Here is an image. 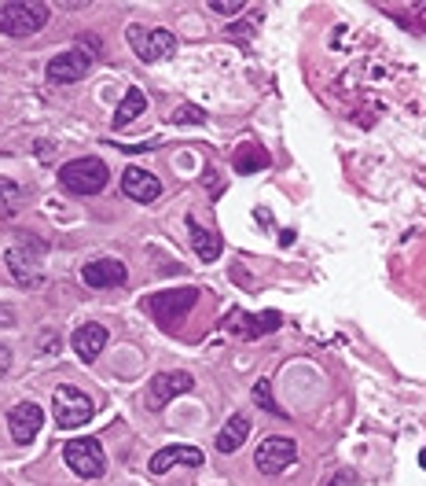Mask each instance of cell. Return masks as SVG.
I'll return each instance as SVG.
<instances>
[{
  "instance_id": "6da1fadb",
  "label": "cell",
  "mask_w": 426,
  "mask_h": 486,
  "mask_svg": "<svg viewBox=\"0 0 426 486\" xmlns=\"http://www.w3.org/2000/svg\"><path fill=\"white\" fill-rule=\"evenodd\" d=\"M107 177H111L107 173V162H100V159H74V162L59 166V185L67 192H74V196H96V192H104Z\"/></svg>"
},
{
  "instance_id": "7a4b0ae2",
  "label": "cell",
  "mask_w": 426,
  "mask_h": 486,
  "mask_svg": "<svg viewBox=\"0 0 426 486\" xmlns=\"http://www.w3.org/2000/svg\"><path fill=\"white\" fill-rule=\"evenodd\" d=\"M49 23V5H30V0H12L0 5V33L8 37H30Z\"/></svg>"
},
{
  "instance_id": "3957f363",
  "label": "cell",
  "mask_w": 426,
  "mask_h": 486,
  "mask_svg": "<svg viewBox=\"0 0 426 486\" xmlns=\"http://www.w3.org/2000/svg\"><path fill=\"white\" fill-rule=\"evenodd\" d=\"M125 37H129V44H132V52H136L140 63H162V60H169L177 52V37L169 30H148V26L132 23L125 30Z\"/></svg>"
},
{
  "instance_id": "277c9868",
  "label": "cell",
  "mask_w": 426,
  "mask_h": 486,
  "mask_svg": "<svg viewBox=\"0 0 426 486\" xmlns=\"http://www.w3.org/2000/svg\"><path fill=\"white\" fill-rule=\"evenodd\" d=\"M52 413L59 427H85L96 413V402L81 390V387H59L52 398Z\"/></svg>"
},
{
  "instance_id": "5b68a950",
  "label": "cell",
  "mask_w": 426,
  "mask_h": 486,
  "mask_svg": "<svg viewBox=\"0 0 426 486\" xmlns=\"http://www.w3.org/2000/svg\"><path fill=\"white\" fill-rule=\"evenodd\" d=\"M63 457H67L70 472L81 479H100L107 472V457L96 438H70L63 446Z\"/></svg>"
},
{
  "instance_id": "8992f818",
  "label": "cell",
  "mask_w": 426,
  "mask_h": 486,
  "mask_svg": "<svg viewBox=\"0 0 426 486\" xmlns=\"http://www.w3.org/2000/svg\"><path fill=\"white\" fill-rule=\"evenodd\" d=\"M41 258H44V243H37V240H23V243H15L8 251V270L23 288H41L44 284Z\"/></svg>"
},
{
  "instance_id": "52a82bcc",
  "label": "cell",
  "mask_w": 426,
  "mask_h": 486,
  "mask_svg": "<svg viewBox=\"0 0 426 486\" xmlns=\"http://www.w3.org/2000/svg\"><path fill=\"white\" fill-rule=\"evenodd\" d=\"M283 325V317L276 309H265V314H243V309H231V314L221 321L224 332H231L235 339H261L268 332H276Z\"/></svg>"
},
{
  "instance_id": "ba28073f",
  "label": "cell",
  "mask_w": 426,
  "mask_h": 486,
  "mask_svg": "<svg viewBox=\"0 0 426 486\" xmlns=\"http://www.w3.org/2000/svg\"><path fill=\"white\" fill-rule=\"evenodd\" d=\"M195 298H199L195 288H173V291L151 295V298H148V309H151V317H155L159 325H173V321H180L187 309L195 306Z\"/></svg>"
},
{
  "instance_id": "9c48e42d",
  "label": "cell",
  "mask_w": 426,
  "mask_h": 486,
  "mask_svg": "<svg viewBox=\"0 0 426 486\" xmlns=\"http://www.w3.org/2000/svg\"><path fill=\"white\" fill-rule=\"evenodd\" d=\"M295 457H298V446H295V442H291V438H283V435H272V438H265L261 446H258L254 464H258L261 475H279V472H287V468L295 464Z\"/></svg>"
},
{
  "instance_id": "30bf717a",
  "label": "cell",
  "mask_w": 426,
  "mask_h": 486,
  "mask_svg": "<svg viewBox=\"0 0 426 486\" xmlns=\"http://www.w3.org/2000/svg\"><path fill=\"white\" fill-rule=\"evenodd\" d=\"M195 387V380L187 376V372H159L151 383H148V409H166L173 398H180V394H187Z\"/></svg>"
},
{
  "instance_id": "8fae6325",
  "label": "cell",
  "mask_w": 426,
  "mask_h": 486,
  "mask_svg": "<svg viewBox=\"0 0 426 486\" xmlns=\"http://www.w3.org/2000/svg\"><path fill=\"white\" fill-rule=\"evenodd\" d=\"M92 60L81 52V49H70V52H59L49 60V67H44V74H49L52 85H70V81H81L88 74Z\"/></svg>"
},
{
  "instance_id": "7c38bea8",
  "label": "cell",
  "mask_w": 426,
  "mask_h": 486,
  "mask_svg": "<svg viewBox=\"0 0 426 486\" xmlns=\"http://www.w3.org/2000/svg\"><path fill=\"white\" fill-rule=\"evenodd\" d=\"M81 280H85L88 288H96V291H107V288L125 284L129 273H125V265H122L118 258H96V261H85Z\"/></svg>"
},
{
  "instance_id": "4fadbf2b",
  "label": "cell",
  "mask_w": 426,
  "mask_h": 486,
  "mask_svg": "<svg viewBox=\"0 0 426 486\" xmlns=\"http://www.w3.org/2000/svg\"><path fill=\"white\" fill-rule=\"evenodd\" d=\"M122 192L132 199V203H155L162 196V181L155 173L140 170V166H125L122 173Z\"/></svg>"
},
{
  "instance_id": "5bb4252c",
  "label": "cell",
  "mask_w": 426,
  "mask_h": 486,
  "mask_svg": "<svg viewBox=\"0 0 426 486\" xmlns=\"http://www.w3.org/2000/svg\"><path fill=\"white\" fill-rule=\"evenodd\" d=\"M41 424H44V413H41L37 402H19L8 413V427H12V438L19 442V446H30L41 431Z\"/></svg>"
},
{
  "instance_id": "9a60e30c",
  "label": "cell",
  "mask_w": 426,
  "mask_h": 486,
  "mask_svg": "<svg viewBox=\"0 0 426 486\" xmlns=\"http://www.w3.org/2000/svg\"><path fill=\"white\" fill-rule=\"evenodd\" d=\"M107 328L104 325H96V321H92V325H81L74 335H70V346H74V353H77V358L81 362H96L100 358V353H104V346H107Z\"/></svg>"
},
{
  "instance_id": "2e32d148",
  "label": "cell",
  "mask_w": 426,
  "mask_h": 486,
  "mask_svg": "<svg viewBox=\"0 0 426 486\" xmlns=\"http://www.w3.org/2000/svg\"><path fill=\"white\" fill-rule=\"evenodd\" d=\"M173 464H187V468H203L206 464V457H203V450L199 446H166V450H159L155 457H151V475H166Z\"/></svg>"
},
{
  "instance_id": "e0dca14e",
  "label": "cell",
  "mask_w": 426,
  "mask_h": 486,
  "mask_svg": "<svg viewBox=\"0 0 426 486\" xmlns=\"http://www.w3.org/2000/svg\"><path fill=\"white\" fill-rule=\"evenodd\" d=\"M250 438V420L243 413H235L228 417V424L221 427L217 435V454H235V450H243V442Z\"/></svg>"
},
{
  "instance_id": "ac0fdd59",
  "label": "cell",
  "mask_w": 426,
  "mask_h": 486,
  "mask_svg": "<svg viewBox=\"0 0 426 486\" xmlns=\"http://www.w3.org/2000/svg\"><path fill=\"white\" fill-rule=\"evenodd\" d=\"M187 233H192V251L203 258V261H213V258H221V236L217 233H210V229H203L195 217H187Z\"/></svg>"
},
{
  "instance_id": "d6986e66",
  "label": "cell",
  "mask_w": 426,
  "mask_h": 486,
  "mask_svg": "<svg viewBox=\"0 0 426 486\" xmlns=\"http://www.w3.org/2000/svg\"><path fill=\"white\" fill-rule=\"evenodd\" d=\"M144 107H148V96H144V88H129L125 93V100L118 104V111H114V129H125L129 122H136L140 115H144Z\"/></svg>"
},
{
  "instance_id": "ffe728a7",
  "label": "cell",
  "mask_w": 426,
  "mask_h": 486,
  "mask_svg": "<svg viewBox=\"0 0 426 486\" xmlns=\"http://www.w3.org/2000/svg\"><path fill=\"white\" fill-rule=\"evenodd\" d=\"M265 166H268V155L258 144H243L240 151H235V170H240V173H258Z\"/></svg>"
},
{
  "instance_id": "44dd1931",
  "label": "cell",
  "mask_w": 426,
  "mask_h": 486,
  "mask_svg": "<svg viewBox=\"0 0 426 486\" xmlns=\"http://www.w3.org/2000/svg\"><path fill=\"white\" fill-rule=\"evenodd\" d=\"M19 206H23V188L8 181V177H0V217L19 214Z\"/></svg>"
},
{
  "instance_id": "7402d4cb",
  "label": "cell",
  "mask_w": 426,
  "mask_h": 486,
  "mask_svg": "<svg viewBox=\"0 0 426 486\" xmlns=\"http://www.w3.org/2000/svg\"><path fill=\"white\" fill-rule=\"evenodd\" d=\"M258 26H261V12H254L247 23H231V26H224V37H228V41H250V37L258 33Z\"/></svg>"
},
{
  "instance_id": "603a6c76",
  "label": "cell",
  "mask_w": 426,
  "mask_h": 486,
  "mask_svg": "<svg viewBox=\"0 0 426 486\" xmlns=\"http://www.w3.org/2000/svg\"><path fill=\"white\" fill-rule=\"evenodd\" d=\"M254 402H258V409H265V413H276V417H283V409L272 402V383L268 380H258L254 383Z\"/></svg>"
},
{
  "instance_id": "cb8c5ba5",
  "label": "cell",
  "mask_w": 426,
  "mask_h": 486,
  "mask_svg": "<svg viewBox=\"0 0 426 486\" xmlns=\"http://www.w3.org/2000/svg\"><path fill=\"white\" fill-rule=\"evenodd\" d=\"M169 122H173V125H203V122H206V111H203V107H177V111L169 115Z\"/></svg>"
},
{
  "instance_id": "d4e9b609",
  "label": "cell",
  "mask_w": 426,
  "mask_h": 486,
  "mask_svg": "<svg viewBox=\"0 0 426 486\" xmlns=\"http://www.w3.org/2000/svg\"><path fill=\"white\" fill-rule=\"evenodd\" d=\"M210 12H217V15H235V12H243V0H210Z\"/></svg>"
},
{
  "instance_id": "484cf974",
  "label": "cell",
  "mask_w": 426,
  "mask_h": 486,
  "mask_svg": "<svg viewBox=\"0 0 426 486\" xmlns=\"http://www.w3.org/2000/svg\"><path fill=\"white\" fill-rule=\"evenodd\" d=\"M81 44H85V56L92 60V56H104V44H100V37H92V33H81Z\"/></svg>"
},
{
  "instance_id": "4316f807",
  "label": "cell",
  "mask_w": 426,
  "mask_h": 486,
  "mask_svg": "<svg viewBox=\"0 0 426 486\" xmlns=\"http://www.w3.org/2000/svg\"><path fill=\"white\" fill-rule=\"evenodd\" d=\"M353 482H357V475H353V472H335V475L327 479V486H353Z\"/></svg>"
},
{
  "instance_id": "83f0119b",
  "label": "cell",
  "mask_w": 426,
  "mask_h": 486,
  "mask_svg": "<svg viewBox=\"0 0 426 486\" xmlns=\"http://www.w3.org/2000/svg\"><path fill=\"white\" fill-rule=\"evenodd\" d=\"M8 369H12V350H8V343H0V380L8 376Z\"/></svg>"
},
{
  "instance_id": "f1b7e54d",
  "label": "cell",
  "mask_w": 426,
  "mask_h": 486,
  "mask_svg": "<svg viewBox=\"0 0 426 486\" xmlns=\"http://www.w3.org/2000/svg\"><path fill=\"white\" fill-rule=\"evenodd\" d=\"M12 321H15V317H12V314H5V309H0V325H12Z\"/></svg>"
},
{
  "instance_id": "f546056e",
  "label": "cell",
  "mask_w": 426,
  "mask_h": 486,
  "mask_svg": "<svg viewBox=\"0 0 426 486\" xmlns=\"http://www.w3.org/2000/svg\"><path fill=\"white\" fill-rule=\"evenodd\" d=\"M419 468H426V446H422V454H419Z\"/></svg>"
}]
</instances>
